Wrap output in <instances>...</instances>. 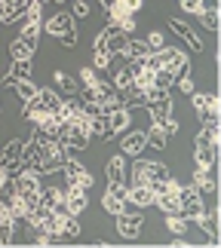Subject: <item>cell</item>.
<instances>
[{
  "label": "cell",
  "mask_w": 221,
  "mask_h": 248,
  "mask_svg": "<svg viewBox=\"0 0 221 248\" xmlns=\"http://www.w3.org/2000/svg\"><path fill=\"white\" fill-rule=\"evenodd\" d=\"M187 227H190V221H187V217L185 215H166V230L172 233V236H185L187 233Z\"/></svg>",
  "instance_id": "cell-29"
},
{
  "label": "cell",
  "mask_w": 221,
  "mask_h": 248,
  "mask_svg": "<svg viewBox=\"0 0 221 248\" xmlns=\"http://www.w3.org/2000/svg\"><path fill=\"white\" fill-rule=\"evenodd\" d=\"M89 13H92L89 0H71V16L74 18H89Z\"/></svg>",
  "instance_id": "cell-35"
},
{
  "label": "cell",
  "mask_w": 221,
  "mask_h": 248,
  "mask_svg": "<svg viewBox=\"0 0 221 248\" xmlns=\"http://www.w3.org/2000/svg\"><path fill=\"white\" fill-rule=\"evenodd\" d=\"M13 236H16V217L6 208H0V245H9Z\"/></svg>",
  "instance_id": "cell-23"
},
{
  "label": "cell",
  "mask_w": 221,
  "mask_h": 248,
  "mask_svg": "<svg viewBox=\"0 0 221 248\" xmlns=\"http://www.w3.org/2000/svg\"><path fill=\"white\" fill-rule=\"evenodd\" d=\"M120 98H123V104H126V108H145V92H141L136 83H132L129 89H123Z\"/></svg>",
  "instance_id": "cell-28"
},
{
  "label": "cell",
  "mask_w": 221,
  "mask_h": 248,
  "mask_svg": "<svg viewBox=\"0 0 221 248\" xmlns=\"http://www.w3.org/2000/svg\"><path fill=\"white\" fill-rule=\"evenodd\" d=\"M104 117H108V126H111L114 135H120V132H126V129L132 126V113H129V108H117V110L104 113Z\"/></svg>",
  "instance_id": "cell-20"
},
{
  "label": "cell",
  "mask_w": 221,
  "mask_h": 248,
  "mask_svg": "<svg viewBox=\"0 0 221 248\" xmlns=\"http://www.w3.org/2000/svg\"><path fill=\"white\" fill-rule=\"evenodd\" d=\"M190 104H194V110H197V117L200 123H209V120H218V110H221V104H218V95L215 92H190Z\"/></svg>",
  "instance_id": "cell-6"
},
{
  "label": "cell",
  "mask_w": 221,
  "mask_h": 248,
  "mask_svg": "<svg viewBox=\"0 0 221 248\" xmlns=\"http://www.w3.org/2000/svg\"><path fill=\"white\" fill-rule=\"evenodd\" d=\"M169 178V166L166 163H151V159H138L129 169V184H153V181Z\"/></svg>",
  "instance_id": "cell-4"
},
{
  "label": "cell",
  "mask_w": 221,
  "mask_h": 248,
  "mask_svg": "<svg viewBox=\"0 0 221 248\" xmlns=\"http://www.w3.org/2000/svg\"><path fill=\"white\" fill-rule=\"evenodd\" d=\"M114 217H117V233L123 236V239H138V236H141L145 217H141L138 212H120Z\"/></svg>",
  "instance_id": "cell-10"
},
{
  "label": "cell",
  "mask_w": 221,
  "mask_h": 248,
  "mask_svg": "<svg viewBox=\"0 0 221 248\" xmlns=\"http://www.w3.org/2000/svg\"><path fill=\"white\" fill-rule=\"evenodd\" d=\"M62 175H65V181H68V184H74V187H83V190H89V187L95 184L92 171L86 169L83 163H77L74 156H68V159H65V166H62Z\"/></svg>",
  "instance_id": "cell-7"
},
{
  "label": "cell",
  "mask_w": 221,
  "mask_h": 248,
  "mask_svg": "<svg viewBox=\"0 0 221 248\" xmlns=\"http://www.w3.org/2000/svg\"><path fill=\"white\" fill-rule=\"evenodd\" d=\"M34 52H37V43L25 40V37H16V40L9 43V55H13V59H34Z\"/></svg>",
  "instance_id": "cell-22"
},
{
  "label": "cell",
  "mask_w": 221,
  "mask_h": 248,
  "mask_svg": "<svg viewBox=\"0 0 221 248\" xmlns=\"http://www.w3.org/2000/svg\"><path fill=\"white\" fill-rule=\"evenodd\" d=\"M99 80L102 77H99V71H95L92 64H89V68H80V74H77V83H80V86H95Z\"/></svg>",
  "instance_id": "cell-33"
},
{
  "label": "cell",
  "mask_w": 221,
  "mask_h": 248,
  "mask_svg": "<svg viewBox=\"0 0 221 248\" xmlns=\"http://www.w3.org/2000/svg\"><path fill=\"white\" fill-rule=\"evenodd\" d=\"M132 83H136V74H132V68H129V64H123V68H117V71H114V89H117V92H123V89H129V86Z\"/></svg>",
  "instance_id": "cell-27"
},
{
  "label": "cell",
  "mask_w": 221,
  "mask_h": 248,
  "mask_svg": "<svg viewBox=\"0 0 221 248\" xmlns=\"http://www.w3.org/2000/svg\"><path fill=\"white\" fill-rule=\"evenodd\" d=\"M169 31L178 37L181 43L187 46V49H194V52H203V37H200V31H194V28H190L185 18H175L172 16L169 18Z\"/></svg>",
  "instance_id": "cell-8"
},
{
  "label": "cell",
  "mask_w": 221,
  "mask_h": 248,
  "mask_svg": "<svg viewBox=\"0 0 221 248\" xmlns=\"http://www.w3.org/2000/svg\"><path fill=\"white\" fill-rule=\"evenodd\" d=\"M145 43H148L151 52H157V49H163V46H166V37H163L160 31H151V34L145 37Z\"/></svg>",
  "instance_id": "cell-36"
},
{
  "label": "cell",
  "mask_w": 221,
  "mask_h": 248,
  "mask_svg": "<svg viewBox=\"0 0 221 248\" xmlns=\"http://www.w3.org/2000/svg\"><path fill=\"white\" fill-rule=\"evenodd\" d=\"M145 110L151 113V123H160L172 113V95L169 89H160V86H151L145 92Z\"/></svg>",
  "instance_id": "cell-5"
},
{
  "label": "cell",
  "mask_w": 221,
  "mask_h": 248,
  "mask_svg": "<svg viewBox=\"0 0 221 248\" xmlns=\"http://www.w3.org/2000/svg\"><path fill=\"white\" fill-rule=\"evenodd\" d=\"M111 59H114V55L108 49H92V68L95 71H108L111 68Z\"/></svg>",
  "instance_id": "cell-32"
},
{
  "label": "cell",
  "mask_w": 221,
  "mask_h": 248,
  "mask_svg": "<svg viewBox=\"0 0 221 248\" xmlns=\"http://www.w3.org/2000/svg\"><path fill=\"white\" fill-rule=\"evenodd\" d=\"M65 205H68V212H71V215H83V212H86V205H89V196H86V190H83V187L68 184V187H65Z\"/></svg>",
  "instance_id": "cell-17"
},
{
  "label": "cell",
  "mask_w": 221,
  "mask_h": 248,
  "mask_svg": "<svg viewBox=\"0 0 221 248\" xmlns=\"http://www.w3.org/2000/svg\"><path fill=\"white\" fill-rule=\"evenodd\" d=\"M145 62H148V68H151V71L163 68V71H169L175 80H178V77H185V74H190V59H187V52H185V49H178V46H163V49L151 52Z\"/></svg>",
  "instance_id": "cell-1"
},
{
  "label": "cell",
  "mask_w": 221,
  "mask_h": 248,
  "mask_svg": "<svg viewBox=\"0 0 221 248\" xmlns=\"http://www.w3.org/2000/svg\"><path fill=\"white\" fill-rule=\"evenodd\" d=\"M34 101H37V108H40L46 117H52V113L59 110V104H62V92L52 89V86H37Z\"/></svg>",
  "instance_id": "cell-14"
},
{
  "label": "cell",
  "mask_w": 221,
  "mask_h": 248,
  "mask_svg": "<svg viewBox=\"0 0 221 248\" xmlns=\"http://www.w3.org/2000/svg\"><path fill=\"white\" fill-rule=\"evenodd\" d=\"M194 163L218 169V120L203 123V129L194 138Z\"/></svg>",
  "instance_id": "cell-2"
},
{
  "label": "cell",
  "mask_w": 221,
  "mask_h": 248,
  "mask_svg": "<svg viewBox=\"0 0 221 248\" xmlns=\"http://www.w3.org/2000/svg\"><path fill=\"white\" fill-rule=\"evenodd\" d=\"M52 83H55V89H59L62 95H77V89H80V83H77L71 74H65V71H55Z\"/></svg>",
  "instance_id": "cell-24"
},
{
  "label": "cell",
  "mask_w": 221,
  "mask_h": 248,
  "mask_svg": "<svg viewBox=\"0 0 221 248\" xmlns=\"http://www.w3.org/2000/svg\"><path fill=\"white\" fill-rule=\"evenodd\" d=\"M151 49L145 40H136V37H129L126 40V49H123V59H148Z\"/></svg>",
  "instance_id": "cell-26"
},
{
  "label": "cell",
  "mask_w": 221,
  "mask_h": 248,
  "mask_svg": "<svg viewBox=\"0 0 221 248\" xmlns=\"http://www.w3.org/2000/svg\"><path fill=\"white\" fill-rule=\"evenodd\" d=\"M13 89H16V95H18L22 101H28V98H34V95H37V83H34V80H18Z\"/></svg>",
  "instance_id": "cell-31"
},
{
  "label": "cell",
  "mask_w": 221,
  "mask_h": 248,
  "mask_svg": "<svg viewBox=\"0 0 221 248\" xmlns=\"http://www.w3.org/2000/svg\"><path fill=\"white\" fill-rule=\"evenodd\" d=\"M145 147H148V138H145V132L141 129H129V132H120V154L123 156H141L145 154Z\"/></svg>",
  "instance_id": "cell-9"
},
{
  "label": "cell",
  "mask_w": 221,
  "mask_h": 248,
  "mask_svg": "<svg viewBox=\"0 0 221 248\" xmlns=\"http://www.w3.org/2000/svg\"><path fill=\"white\" fill-rule=\"evenodd\" d=\"M218 208H212V212H206L203 217H200V227L209 233V239H212V245H218V239H221V233H218Z\"/></svg>",
  "instance_id": "cell-25"
},
{
  "label": "cell",
  "mask_w": 221,
  "mask_h": 248,
  "mask_svg": "<svg viewBox=\"0 0 221 248\" xmlns=\"http://www.w3.org/2000/svg\"><path fill=\"white\" fill-rule=\"evenodd\" d=\"M197 18H200V25H203L206 31H212V34L221 28V22H218V6H215V3H212V6H206V9H203V13H200Z\"/></svg>",
  "instance_id": "cell-30"
},
{
  "label": "cell",
  "mask_w": 221,
  "mask_h": 248,
  "mask_svg": "<svg viewBox=\"0 0 221 248\" xmlns=\"http://www.w3.org/2000/svg\"><path fill=\"white\" fill-rule=\"evenodd\" d=\"M104 175H108V184H126V156H123V154L111 156Z\"/></svg>",
  "instance_id": "cell-19"
},
{
  "label": "cell",
  "mask_w": 221,
  "mask_h": 248,
  "mask_svg": "<svg viewBox=\"0 0 221 248\" xmlns=\"http://www.w3.org/2000/svg\"><path fill=\"white\" fill-rule=\"evenodd\" d=\"M190 184L200 187L203 193H218V171H215V166H197Z\"/></svg>",
  "instance_id": "cell-15"
},
{
  "label": "cell",
  "mask_w": 221,
  "mask_h": 248,
  "mask_svg": "<svg viewBox=\"0 0 221 248\" xmlns=\"http://www.w3.org/2000/svg\"><path fill=\"white\" fill-rule=\"evenodd\" d=\"M126 202H132L136 208H148L153 205V193L148 184H129L126 187Z\"/></svg>",
  "instance_id": "cell-18"
},
{
  "label": "cell",
  "mask_w": 221,
  "mask_h": 248,
  "mask_svg": "<svg viewBox=\"0 0 221 248\" xmlns=\"http://www.w3.org/2000/svg\"><path fill=\"white\" fill-rule=\"evenodd\" d=\"M9 178H13V175H9V171H6V169H0V187H3V184H6V181H9Z\"/></svg>",
  "instance_id": "cell-41"
},
{
  "label": "cell",
  "mask_w": 221,
  "mask_h": 248,
  "mask_svg": "<svg viewBox=\"0 0 221 248\" xmlns=\"http://www.w3.org/2000/svg\"><path fill=\"white\" fill-rule=\"evenodd\" d=\"M120 3H123V9H126V13H132V16H136L138 9L145 6V0H120Z\"/></svg>",
  "instance_id": "cell-40"
},
{
  "label": "cell",
  "mask_w": 221,
  "mask_h": 248,
  "mask_svg": "<svg viewBox=\"0 0 221 248\" xmlns=\"http://www.w3.org/2000/svg\"><path fill=\"white\" fill-rule=\"evenodd\" d=\"M178 215H185L190 224H200V217L206 215V199H203V190L187 184L178 190Z\"/></svg>",
  "instance_id": "cell-3"
},
{
  "label": "cell",
  "mask_w": 221,
  "mask_h": 248,
  "mask_svg": "<svg viewBox=\"0 0 221 248\" xmlns=\"http://www.w3.org/2000/svg\"><path fill=\"white\" fill-rule=\"evenodd\" d=\"M50 3H71V0H50Z\"/></svg>",
  "instance_id": "cell-42"
},
{
  "label": "cell",
  "mask_w": 221,
  "mask_h": 248,
  "mask_svg": "<svg viewBox=\"0 0 221 248\" xmlns=\"http://www.w3.org/2000/svg\"><path fill=\"white\" fill-rule=\"evenodd\" d=\"M74 16L71 13H55V16H50V18H43V31L50 34V37H55V40H59V37H65L68 31H74Z\"/></svg>",
  "instance_id": "cell-13"
},
{
  "label": "cell",
  "mask_w": 221,
  "mask_h": 248,
  "mask_svg": "<svg viewBox=\"0 0 221 248\" xmlns=\"http://www.w3.org/2000/svg\"><path fill=\"white\" fill-rule=\"evenodd\" d=\"M77 40H80V34H77V28H74V31H68L65 37H59V43L65 46V49H74V46H77Z\"/></svg>",
  "instance_id": "cell-37"
},
{
  "label": "cell",
  "mask_w": 221,
  "mask_h": 248,
  "mask_svg": "<svg viewBox=\"0 0 221 248\" xmlns=\"http://www.w3.org/2000/svg\"><path fill=\"white\" fill-rule=\"evenodd\" d=\"M22 144H25L22 138H13L0 150V169H6L9 175H16V171L22 169Z\"/></svg>",
  "instance_id": "cell-11"
},
{
  "label": "cell",
  "mask_w": 221,
  "mask_h": 248,
  "mask_svg": "<svg viewBox=\"0 0 221 248\" xmlns=\"http://www.w3.org/2000/svg\"><path fill=\"white\" fill-rule=\"evenodd\" d=\"M145 138H148V144L153 150H166L169 147V135H166V129H163L160 123H151V129L145 132Z\"/></svg>",
  "instance_id": "cell-21"
},
{
  "label": "cell",
  "mask_w": 221,
  "mask_h": 248,
  "mask_svg": "<svg viewBox=\"0 0 221 248\" xmlns=\"http://www.w3.org/2000/svg\"><path fill=\"white\" fill-rule=\"evenodd\" d=\"M102 208L108 215L126 212V184H108V190H104V196H102Z\"/></svg>",
  "instance_id": "cell-12"
},
{
  "label": "cell",
  "mask_w": 221,
  "mask_h": 248,
  "mask_svg": "<svg viewBox=\"0 0 221 248\" xmlns=\"http://www.w3.org/2000/svg\"><path fill=\"white\" fill-rule=\"evenodd\" d=\"M175 83H178V89H181V92H185V95H190V92H194V89H197V83H194V80H190V74H185V77H178Z\"/></svg>",
  "instance_id": "cell-38"
},
{
  "label": "cell",
  "mask_w": 221,
  "mask_h": 248,
  "mask_svg": "<svg viewBox=\"0 0 221 248\" xmlns=\"http://www.w3.org/2000/svg\"><path fill=\"white\" fill-rule=\"evenodd\" d=\"M31 74H34L31 59H13V64H9L6 77H3V86H9V89H13L18 80H31Z\"/></svg>",
  "instance_id": "cell-16"
},
{
  "label": "cell",
  "mask_w": 221,
  "mask_h": 248,
  "mask_svg": "<svg viewBox=\"0 0 221 248\" xmlns=\"http://www.w3.org/2000/svg\"><path fill=\"white\" fill-rule=\"evenodd\" d=\"M178 6H181V13H187V16H200L206 9V0H178Z\"/></svg>",
  "instance_id": "cell-34"
},
{
  "label": "cell",
  "mask_w": 221,
  "mask_h": 248,
  "mask_svg": "<svg viewBox=\"0 0 221 248\" xmlns=\"http://www.w3.org/2000/svg\"><path fill=\"white\" fill-rule=\"evenodd\" d=\"M160 126H163V129H166V135L172 138V135H175V132H178V120H175V117H172V113H169V117H166V120H160Z\"/></svg>",
  "instance_id": "cell-39"
}]
</instances>
